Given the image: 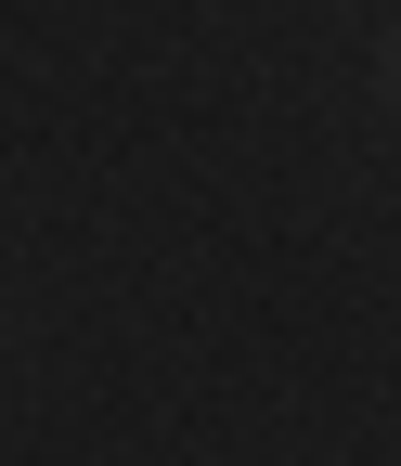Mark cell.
Wrapping results in <instances>:
<instances>
[{
	"label": "cell",
	"instance_id": "cell-1",
	"mask_svg": "<svg viewBox=\"0 0 401 466\" xmlns=\"http://www.w3.org/2000/svg\"><path fill=\"white\" fill-rule=\"evenodd\" d=\"M388 78H401V52H388Z\"/></svg>",
	"mask_w": 401,
	"mask_h": 466
}]
</instances>
